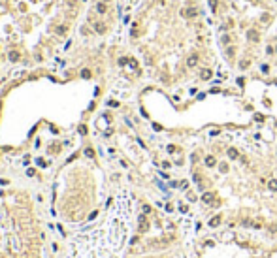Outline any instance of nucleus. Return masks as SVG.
I'll use <instances>...</instances> for the list:
<instances>
[{"instance_id": "f257e3e1", "label": "nucleus", "mask_w": 277, "mask_h": 258, "mask_svg": "<svg viewBox=\"0 0 277 258\" xmlns=\"http://www.w3.org/2000/svg\"><path fill=\"white\" fill-rule=\"evenodd\" d=\"M219 222H221V217H213V219L209 220V224H211V226H219Z\"/></svg>"}]
</instances>
